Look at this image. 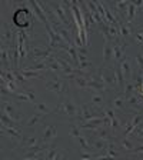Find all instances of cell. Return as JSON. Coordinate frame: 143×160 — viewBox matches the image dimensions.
I'll return each mask as SVG.
<instances>
[{"label":"cell","mask_w":143,"mask_h":160,"mask_svg":"<svg viewBox=\"0 0 143 160\" xmlns=\"http://www.w3.org/2000/svg\"><path fill=\"white\" fill-rule=\"evenodd\" d=\"M135 90H136V89H135V84L132 83V82H127L126 86H125V94H123V96L126 97V100L129 99L130 96H133Z\"/></svg>","instance_id":"cell-26"},{"label":"cell","mask_w":143,"mask_h":160,"mask_svg":"<svg viewBox=\"0 0 143 160\" xmlns=\"http://www.w3.org/2000/svg\"><path fill=\"white\" fill-rule=\"evenodd\" d=\"M126 102H127V103H129L132 107H135L136 110H142V106H140L139 96H136V94H133V96H130L129 99L126 100Z\"/></svg>","instance_id":"cell-21"},{"label":"cell","mask_w":143,"mask_h":160,"mask_svg":"<svg viewBox=\"0 0 143 160\" xmlns=\"http://www.w3.org/2000/svg\"><path fill=\"white\" fill-rule=\"evenodd\" d=\"M133 130H135V126H133V123L132 122H129V123L125 126V130H123V136L125 137H127L130 133H133Z\"/></svg>","instance_id":"cell-36"},{"label":"cell","mask_w":143,"mask_h":160,"mask_svg":"<svg viewBox=\"0 0 143 160\" xmlns=\"http://www.w3.org/2000/svg\"><path fill=\"white\" fill-rule=\"evenodd\" d=\"M140 34H142V36H143V32H142V33H140Z\"/></svg>","instance_id":"cell-50"},{"label":"cell","mask_w":143,"mask_h":160,"mask_svg":"<svg viewBox=\"0 0 143 160\" xmlns=\"http://www.w3.org/2000/svg\"><path fill=\"white\" fill-rule=\"evenodd\" d=\"M46 89L49 90V92H53V93L62 96V94L67 90V83H64V82H62L60 79L54 77L53 80H50V82L46 83Z\"/></svg>","instance_id":"cell-3"},{"label":"cell","mask_w":143,"mask_h":160,"mask_svg":"<svg viewBox=\"0 0 143 160\" xmlns=\"http://www.w3.org/2000/svg\"><path fill=\"white\" fill-rule=\"evenodd\" d=\"M112 129L113 130H116V129H119L120 127V122H119V119H117V117H113V119H112Z\"/></svg>","instance_id":"cell-43"},{"label":"cell","mask_w":143,"mask_h":160,"mask_svg":"<svg viewBox=\"0 0 143 160\" xmlns=\"http://www.w3.org/2000/svg\"><path fill=\"white\" fill-rule=\"evenodd\" d=\"M52 52H53V49H52V47H49V46H47V49L33 47V50H32V53H33L36 62H39V60H47L50 56H52Z\"/></svg>","instance_id":"cell-5"},{"label":"cell","mask_w":143,"mask_h":160,"mask_svg":"<svg viewBox=\"0 0 143 160\" xmlns=\"http://www.w3.org/2000/svg\"><path fill=\"white\" fill-rule=\"evenodd\" d=\"M57 154V150H56V147H50V150H49V153H47V156L44 157V160H52L54 156Z\"/></svg>","instance_id":"cell-40"},{"label":"cell","mask_w":143,"mask_h":160,"mask_svg":"<svg viewBox=\"0 0 143 160\" xmlns=\"http://www.w3.org/2000/svg\"><path fill=\"white\" fill-rule=\"evenodd\" d=\"M125 102H126V97H125V96H117L116 99L113 100V107H115V109H117V110L123 109Z\"/></svg>","instance_id":"cell-28"},{"label":"cell","mask_w":143,"mask_h":160,"mask_svg":"<svg viewBox=\"0 0 143 160\" xmlns=\"http://www.w3.org/2000/svg\"><path fill=\"white\" fill-rule=\"evenodd\" d=\"M34 107H36V110L39 112V113H42V114H49L50 112H52V110L46 106V103H36L34 104Z\"/></svg>","instance_id":"cell-31"},{"label":"cell","mask_w":143,"mask_h":160,"mask_svg":"<svg viewBox=\"0 0 143 160\" xmlns=\"http://www.w3.org/2000/svg\"><path fill=\"white\" fill-rule=\"evenodd\" d=\"M36 144H39V143H37V139H36L34 136L27 137V139H23V146H26L27 149H30V147L36 146Z\"/></svg>","instance_id":"cell-32"},{"label":"cell","mask_w":143,"mask_h":160,"mask_svg":"<svg viewBox=\"0 0 143 160\" xmlns=\"http://www.w3.org/2000/svg\"><path fill=\"white\" fill-rule=\"evenodd\" d=\"M77 59H79V69L80 70H90L92 67H93L92 62L89 60V57H87L86 54L77 53Z\"/></svg>","instance_id":"cell-9"},{"label":"cell","mask_w":143,"mask_h":160,"mask_svg":"<svg viewBox=\"0 0 143 160\" xmlns=\"http://www.w3.org/2000/svg\"><path fill=\"white\" fill-rule=\"evenodd\" d=\"M113 57V44L110 42L105 40V47H103V60L105 62H109L110 59Z\"/></svg>","instance_id":"cell-15"},{"label":"cell","mask_w":143,"mask_h":160,"mask_svg":"<svg viewBox=\"0 0 143 160\" xmlns=\"http://www.w3.org/2000/svg\"><path fill=\"white\" fill-rule=\"evenodd\" d=\"M135 16H136V6L133 3H129V7H127V22H129V24L133 22Z\"/></svg>","instance_id":"cell-25"},{"label":"cell","mask_w":143,"mask_h":160,"mask_svg":"<svg viewBox=\"0 0 143 160\" xmlns=\"http://www.w3.org/2000/svg\"><path fill=\"white\" fill-rule=\"evenodd\" d=\"M2 132H6L12 139H22V133L20 130H16V129H12V127H4L2 126Z\"/></svg>","instance_id":"cell-19"},{"label":"cell","mask_w":143,"mask_h":160,"mask_svg":"<svg viewBox=\"0 0 143 160\" xmlns=\"http://www.w3.org/2000/svg\"><path fill=\"white\" fill-rule=\"evenodd\" d=\"M135 37H136V39L139 40L140 43H143V36H142V34H140V33H136V34H135Z\"/></svg>","instance_id":"cell-46"},{"label":"cell","mask_w":143,"mask_h":160,"mask_svg":"<svg viewBox=\"0 0 143 160\" xmlns=\"http://www.w3.org/2000/svg\"><path fill=\"white\" fill-rule=\"evenodd\" d=\"M57 32H59V34L62 37H63V40L64 42H66V43H69L70 46H72V36H70V32H69V29H63V27H60L59 30H57Z\"/></svg>","instance_id":"cell-22"},{"label":"cell","mask_w":143,"mask_h":160,"mask_svg":"<svg viewBox=\"0 0 143 160\" xmlns=\"http://www.w3.org/2000/svg\"><path fill=\"white\" fill-rule=\"evenodd\" d=\"M119 29H120V34L123 37L130 36V29H129V23H123L122 20H119Z\"/></svg>","instance_id":"cell-27"},{"label":"cell","mask_w":143,"mask_h":160,"mask_svg":"<svg viewBox=\"0 0 143 160\" xmlns=\"http://www.w3.org/2000/svg\"><path fill=\"white\" fill-rule=\"evenodd\" d=\"M122 147H123L125 150H133V143H132L127 137H125L123 142H122Z\"/></svg>","instance_id":"cell-38"},{"label":"cell","mask_w":143,"mask_h":160,"mask_svg":"<svg viewBox=\"0 0 143 160\" xmlns=\"http://www.w3.org/2000/svg\"><path fill=\"white\" fill-rule=\"evenodd\" d=\"M143 122V112H139V113L136 114V116L133 117V120H132V123H133L135 127H137L140 123Z\"/></svg>","instance_id":"cell-35"},{"label":"cell","mask_w":143,"mask_h":160,"mask_svg":"<svg viewBox=\"0 0 143 160\" xmlns=\"http://www.w3.org/2000/svg\"><path fill=\"white\" fill-rule=\"evenodd\" d=\"M115 73H116L117 86H119L120 89H123V87L126 86V79H125V76H123V72H122V69H120V66L115 69Z\"/></svg>","instance_id":"cell-17"},{"label":"cell","mask_w":143,"mask_h":160,"mask_svg":"<svg viewBox=\"0 0 143 160\" xmlns=\"http://www.w3.org/2000/svg\"><path fill=\"white\" fill-rule=\"evenodd\" d=\"M135 153H143V144H142V146H139V147H136V149H135Z\"/></svg>","instance_id":"cell-48"},{"label":"cell","mask_w":143,"mask_h":160,"mask_svg":"<svg viewBox=\"0 0 143 160\" xmlns=\"http://www.w3.org/2000/svg\"><path fill=\"white\" fill-rule=\"evenodd\" d=\"M24 93L27 94V97H29V99H30V102H34V100H36V96H34V92H33V90L27 89L26 92H24Z\"/></svg>","instance_id":"cell-45"},{"label":"cell","mask_w":143,"mask_h":160,"mask_svg":"<svg viewBox=\"0 0 143 160\" xmlns=\"http://www.w3.org/2000/svg\"><path fill=\"white\" fill-rule=\"evenodd\" d=\"M22 74H23L26 79H29V77H33V79H42V74H40V72H36V70H22Z\"/></svg>","instance_id":"cell-23"},{"label":"cell","mask_w":143,"mask_h":160,"mask_svg":"<svg viewBox=\"0 0 143 160\" xmlns=\"http://www.w3.org/2000/svg\"><path fill=\"white\" fill-rule=\"evenodd\" d=\"M63 112H64V114L66 116H69V117H76L77 116V113H79V109H77V106L74 104V102L73 100H66V102H63Z\"/></svg>","instance_id":"cell-6"},{"label":"cell","mask_w":143,"mask_h":160,"mask_svg":"<svg viewBox=\"0 0 143 160\" xmlns=\"http://www.w3.org/2000/svg\"><path fill=\"white\" fill-rule=\"evenodd\" d=\"M30 4H32V7H33V10H34V13H36V16L39 17L42 22H43L44 24H49L50 22H49V19H47V16L44 14V12L42 9L39 7V4H37V2H30Z\"/></svg>","instance_id":"cell-12"},{"label":"cell","mask_w":143,"mask_h":160,"mask_svg":"<svg viewBox=\"0 0 143 160\" xmlns=\"http://www.w3.org/2000/svg\"><path fill=\"white\" fill-rule=\"evenodd\" d=\"M94 134H96L99 139H103V140H109L110 139V127H97L96 130L93 132Z\"/></svg>","instance_id":"cell-13"},{"label":"cell","mask_w":143,"mask_h":160,"mask_svg":"<svg viewBox=\"0 0 143 160\" xmlns=\"http://www.w3.org/2000/svg\"><path fill=\"white\" fill-rule=\"evenodd\" d=\"M14 76H16V82H22V83H24V82H26V77L23 76V74H22V72H16V70H14Z\"/></svg>","instance_id":"cell-42"},{"label":"cell","mask_w":143,"mask_h":160,"mask_svg":"<svg viewBox=\"0 0 143 160\" xmlns=\"http://www.w3.org/2000/svg\"><path fill=\"white\" fill-rule=\"evenodd\" d=\"M50 7L54 10V13L57 14V17L60 19V22L63 24H69V20H67V17H66V10L63 9V7L60 6V3H56V4H50Z\"/></svg>","instance_id":"cell-8"},{"label":"cell","mask_w":143,"mask_h":160,"mask_svg":"<svg viewBox=\"0 0 143 160\" xmlns=\"http://www.w3.org/2000/svg\"><path fill=\"white\" fill-rule=\"evenodd\" d=\"M137 134H139V136H140V137H143V129H140V130H139V132H137Z\"/></svg>","instance_id":"cell-49"},{"label":"cell","mask_w":143,"mask_h":160,"mask_svg":"<svg viewBox=\"0 0 143 160\" xmlns=\"http://www.w3.org/2000/svg\"><path fill=\"white\" fill-rule=\"evenodd\" d=\"M14 97H16L17 100H20V102H30V99L27 97L26 93H16L14 94Z\"/></svg>","instance_id":"cell-41"},{"label":"cell","mask_w":143,"mask_h":160,"mask_svg":"<svg viewBox=\"0 0 143 160\" xmlns=\"http://www.w3.org/2000/svg\"><path fill=\"white\" fill-rule=\"evenodd\" d=\"M3 112L9 117H12L14 122H19V120L22 119V113L14 107V104L10 103V102H6V100H3Z\"/></svg>","instance_id":"cell-4"},{"label":"cell","mask_w":143,"mask_h":160,"mask_svg":"<svg viewBox=\"0 0 143 160\" xmlns=\"http://www.w3.org/2000/svg\"><path fill=\"white\" fill-rule=\"evenodd\" d=\"M43 117H44V114H42V113H34L33 116H32V117L29 119V122L26 123V124H27V127H33V126H36V124L39 123V122H40L42 119H43Z\"/></svg>","instance_id":"cell-20"},{"label":"cell","mask_w":143,"mask_h":160,"mask_svg":"<svg viewBox=\"0 0 143 160\" xmlns=\"http://www.w3.org/2000/svg\"><path fill=\"white\" fill-rule=\"evenodd\" d=\"M32 19H33V13L30 12L27 7H20L16 9L13 13V23L17 27H20V30L27 29L32 24Z\"/></svg>","instance_id":"cell-1"},{"label":"cell","mask_w":143,"mask_h":160,"mask_svg":"<svg viewBox=\"0 0 143 160\" xmlns=\"http://www.w3.org/2000/svg\"><path fill=\"white\" fill-rule=\"evenodd\" d=\"M47 69H49L50 72H59V70H62V66H60V63H59V60H57V57L53 60V62L47 63Z\"/></svg>","instance_id":"cell-30"},{"label":"cell","mask_w":143,"mask_h":160,"mask_svg":"<svg viewBox=\"0 0 143 160\" xmlns=\"http://www.w3.org/2000/svg\"><path fill=\"white\" fill-rule=\"evenodd\" d=\"M12 39H13V32L7 27L6 23H3V27H2V40H3V44L10 42Z\"/></svg>","instance_id":"cell-16"},{"label":"cell","mask_w":143,"mask_h":160,"mask_svg":"<svg viewBox=\"0 0 143 160\" xmlns=\"http://www.w3.org/2000/svg\"><path fill=\"white\" fill-rule=\"evenodd\" d=\"M80 130H82V129H80L79 124L72 123V124H70V132H69V134H70L72 137H76V139H77V137H80Z\"/></svg>","instance_id":"cell-29"},{"label":"cell","mask_w":143,"mask_h":160,"mask_svg":"<svg viewBox=\"0 0 143 160\" xmlns=\"http://www.w3.org/2000/svg\"><path fill=\"white\" fill-rule=\"evenodd\" d=\"M90 100H92V104H94V106H102L103 104V97L100 96V93H93Z\"/></svg>","instance_id":"cell-33"},{"label":"cell","mask_w":143,"mask_h":160,"mask_svg":"<svg viewBox=\"0 0 143 160\" xmlns=\"http://www.w3.org/2000/svg\"><path fill=\"white\" fill-rule=\"evenodd\" d=\"M103 114L106 117H109V119H113V117H116V116H115V110L113 109H106Z\"/></svg>","instance_id":"cell-44"},{"label":"cell","mask_w":143,"mask_h":160,"mask_svg":"<svg viewBox=\"0 0 143 160\" xmlns=\"http://www.w3.org/2000/svg\"><path fill=\"white\" fill-rule=\"evenodd\" d=\"M120 69H122V72H123L125 79L133 77V72H132V66H130L129 59H126V57H125V59L120 62Z\"/></svg>","instance_id":"cell-10"},{"label":"cell","mask_w":143,"mask_h":160,"mask_svg":"<svg viewBox=\"0 0 143 160\" xmlns=\"http://www.w3.org/2000/svg\"><path fill=\"white\" fill-rule=\"evenodd\" d=\"M97 76L102 79V82H103L107 87H113L115 84H117L116 73H115V70H112L110 67H107V69H100Z\"/></svg>","instance_id":"cell-2"},{"label":"cell","mask_w":143,"mask_h":160,"mask_svg":"<svg viewBox=\"0 0 143 160\" xmlns=\"http://www.w3.org/2000/svg\"><path fill=\"white\" fill-rule=\"evenodd\" d=\"M77 142H79V144H80V147H82V150H84V152H90V150L93 149L87 137L80 136V137H77Z\"/></svg>","instance_id":"cell-18"},{"label":"cell","mask_w":143,"mask_h":160,"mask_svg":"<svg viewBox=\"0 0 143 160\" xmlns=\"http://www.w3.org/2000/svg\"><path fill=\"white\" fill-rule=\"evenodd\" d=\"M2 126L4 127H12V129H16V130H20L19 129V124L17 122H14L12 117H9L4 112H2Z\"/></svg>","instance_id":"cell-11"},{"label":"cell","mask_w":143,"mask_h":160,"mask_svg":"<svg viewBox=\"0 0 143 160\" xmlns=\"http://www.w3.org/2000/svg\"><path fill=\"white\" fill-rule=\"evenodd\" d=\"M126 50V44H113V59L115 60H123V53Z\"/></svg>","instance_id":"cell-14"},{"label":"cell","mask_w":143,"mask_h":160,"mask_svg":"<svg viewBox=\"0 0 143 160\" xmlns=\"http://www.w3.org/2000/svg\"><path fill=\"white\" fill-rule=\"evenodd\" d=\"M73 82L79 89H87V79L84 76H76V79Z\"/></svg>","instance_id":"cell-24"},{"label":"cell","mask_w":143,"mask_h":160,"mask_svg":"<svg viewBox=\"0 0 143 160\" xmlns=\"http://www.w3.org/2000/svg\"><path fill=\"white\" fill-rule=\"evenodd\" d=\"M109 34L112 39H117L119 36V32H117V26H113V24H109Z\"/></svg>","instance_id":"cell-37"},{"label":"cell","mask_w":143,"mask_h":160,"mask_svg":"<svg viewBox=\"0 0 143 160\" xmlns=\"http://www.w3.org/2000/svg\"><path fill=\"white\" fill-rule=\"evenodd\" d=\"M57 136V129L56 126H53V124H49V126L46 127V130L43 132V143H47V142H50V140H53L54 137Z\"/></svg>","instance_id":"cell-7"},{"label":"cell","mask_w":143,"mask_h":160,"mask_svg":"<svg viewBox=\"0 0 143 160\" xmlns=\"http://www.w3.org/2000/svg\"><path fill=\"white\" fill-rule=\"evenodd\" d=\"M106 154L110 157H116L117 156V152H116V146H115V143H109L107 144V149H106Z\"/></svg>","instance_id":"cell-34"},{"label":"cell","mask_w":143,"mask_h":160,"mask_svg":"<svg viewBox=\"0 0 143 160\" xmlns=\"http://www.w3.org/2000/svg\"><path fill=\"white\" fill-rule=\"evenodd\" d=\"M52 160H64V159H63V156H62V154H60V153H57L56 156H54Z\"/></svg>","instance_id":"cell-47"},{"label":"cell","mask_w":143,"mask_h":160,"mask_svg":"<svg viewBox=\"0 0 143 160\" xmlns=\"http://www.w3.org/2000/svg\"><path fill=\"white\" fill-rule=\"evenodd\" d=\"M129 3H130V2L122 0V2H117V3H116V7L119 10H123V12H125V9H127V7H129Z\"/></svg>","instance_id":"cell-39"}]
</instances>
